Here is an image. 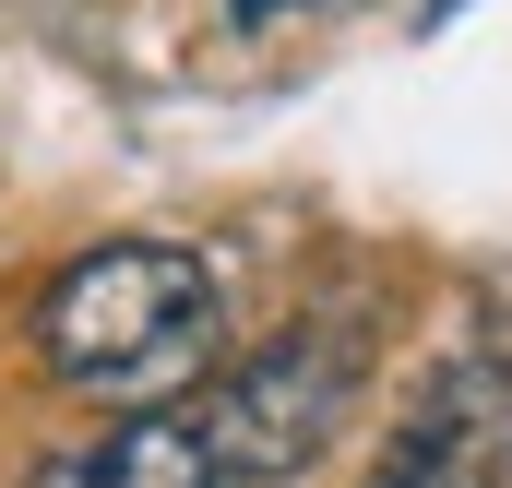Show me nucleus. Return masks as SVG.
I'll return each instance as SVG.
<instances>
[{"instance_id": "obj_4", "label": "nucleus", "mask_w": 512, "mask_h": 488, "mask_svg": "<svg viewBox=\"0 0 512 488\" xmlns=\"http://www.w3.org/2000/svg\"><path fill=\"white\" fill-rule=\"evenodd\" d=\"M36 488H227V453H215L203 405L179 393V405H131L120 429H96V441L48 453Z\"/></svg>"}, {"instance_id": "obj_3", "label": "nucleus", "mask_w": 512, "mask_h": 488, "mask_svg": "<svg viewBox=\"0 0 512 488\" xmlns=\"http://www.w3.org/2000/svg\"><path fill=\"white\" fill-rule=\"evenodd\" d=\"M370 488H512V358L501 346H465L417 381Z\"/></svg>"}, {"instance_id": "obj_1", "label": "nucleus", "mask_w": 512, "mask_h": 488, "mask_svg": "<svg viewBox=\"0 0 512 488\" xmlns=\"http://www.w3.org/2000/svg\"><path fill=\"white\" fill-rule=\"evenodd\" d=\"M227 334V298H215V262L179 239H108L84 262L48 274L36 298V358L60 369L72 393L96 405H179Z\"/></svg>"}, {"instance_id": "obj_2", "label": "nucleus", "mask_w": 512, "mask_h": 488, "mask_svg": "<svg viewBox=\"0 0 512 488\" xmlns=\"http://www.w3.org/2000/svg\"><path fill=\"white\" fill-rule=\"evenodd\" d=\"M358 369H370V322L358 310H310V322L262 334L227 381H203L191 405H203V429L227 453V488H274L298 465H322V441L358 405Z\"/></svg>"}]
</instances>
